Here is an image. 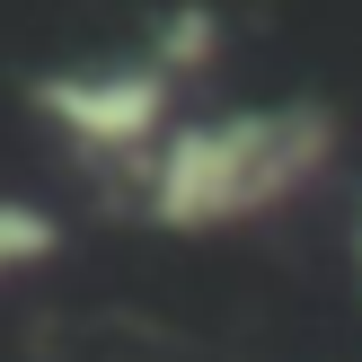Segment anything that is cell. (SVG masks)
I'll use <instances>...</instances> for the list:
<instances>
[{
    "mask_svg": "<svg viewBox=\"0 0 362 362\" xmlns=\"http://www.w3.org/2000/svg\"><path fill=\"white\" fill-rule=\"evenodd\" d=\"M354 274H362V194H354Z\"/></svg>",
    "mask_w": 362,
    "mask_h": 362,
    "instance_id": "obj_4",
    "label": "cell"
},
{
    "mask_svg": "<svg viewBox=\"0 0 362 362\" xmlns=\"http://www.w3.org/2000/svg\"><path fill=\"white\" fill-rule=\"evenodd\" d=\"M354 283H362V274H354Z\"/></svg>",
    "mask_w": 362,
    "mask_h": 362,
    "instance_id": "obj_5",
    "label": "cell"
},
{
    "mask_svg": "<svg viewBox=\"0 0 362 362\" xmlns=\"http://www.w3.org/2000/svg\"><path fill=\"white\" fill-rule=\"evenodd\" d=\"M336 168H345V124L318 98H265L177 115L115 194L159 239H230L300 212Z\"/></svg>",
    "mask_w": 362,
    "mask_h": 362,
    "instance_id": "obj_1",
    "label": "cell"
},
{
    "mask_svg": "<svg viewBox=\"0 0 362 362\" xmlns=\"http://www.w3.org/2000/svg\"><path fill=\"white\" fill-rule=\"evenodd\" d=\"M62 257V212L35 204V194H0V292Z\"/></svg>",
    "mask_w": 362,
    "mask_h": 362,
    "instance_id": "obj_3",
    "label": "cell"
},
{
    "mask_svg": "<svg viewBox=\"0 0 362 362\" xmlns=\"http://www.w3.org/2000/svg\"><path fill=\"white\" fill-rule=\"evenodd\" d=\"M212 53H221L212 18L204 9H177L168 27H151L141 45H124V53L53 62L45 80L27 88V106H35V124L53 133L62 159H80L88 177L124 186V177L159 151V133L186 115V88L204 80Z\"/></svg>",
    "mask_w": 362,
    "mask_h": 362,
    "instance_id": "obj_2",
    "label": "cell"
}]
</instances>
